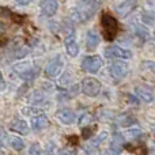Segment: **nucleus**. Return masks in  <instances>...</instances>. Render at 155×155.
Masks as SVG:
<instances>
[{"mask_svg": "<svg viewBox=\"0 0 155 155\" xmlns=\"http://www.w3.org/2000/svg\"><path fill=\"white\" fill-rule=\"evenodd\" d=\"M97 11L95 0H78L75 8L72 11V19L78 23L87 22L94 16Z\"/></svg>", "mask_w": 155, "mask_h": 155, "instance_id": "obj_1", "label": "nucleus"}, {"mask_svg": "<svg viewBox=\"0 0 155 155\" xmlns=\"http://www.w3.org/2000/svg\"><path fill=\"white\" fill-rule=\"evenodd\" d=\"M101 26L106 41H113L118 33V22L113 15L105 12L101 16Z\"/></svg>", "mask_w": 155, "mask_h": 155, "instance_id": "obj_2", "label": "nucleus"}, {"mask_svg": "<svg viewBox=\"0 0 155 155\" xmlns=\"http://www.w3.org/2000/svg\"><path fill=\"white\" fill-rule=\"evenodd\" d=\"M14 71H15L16 75L21 78V79H23L25 82H31V80H34L35 78L38 76V72H40V70H38L34 64L27 63V61L15 64L14 65Z\"/></svg>", "mask_w": 155, "mask_h": 155, "instance_id": "obj_3", "label": "nucleus"}, {"mask_svg": "<svg viewBox=\"0 0 155 155\" xmlns=\"http://www.w3.org/2000/svg\"><path fill=\"white\" fill-rule=\"evenodd\" d=\"M63 67H64V59H63L60 54H56L51 61L48 63L45 68V75L49 79H53V78H57L61 74Z\"/></svg>", "mask_w": 155, "mask_h": 155, "instance_id": "obj_4", "label": "nucleus"}, {"mask_svg": "<svg viewBox=\"0 0 155 155\" xmlns=\"http://www.w3.org/2000/svg\"><path fill=\"white\" fill-rule=\"evenodd\" d=\"M101 82L95 78H84L82 80V91L84 95H88V97H97L101 91Z\"/></svg>", "mask_w": 155, "mask_h": 155, "instance_id": "obj_5", "label": "nucleus"}, {"mask_svg": "<svg viewBox=\"0 0 155 155\" xmlns=\"http://www.w3.org/2000/svg\"><path fill=\"white\" fill-rule=\"evenodd\" d=\"M128 71H129V67L127 63H123V61H114L110 64L109 67V74L116 82H120L123 80L124 78L128 75Z\"/></svg>", "mask_w": 155, "mask_h": 155, "instance_id": "obj_6", "label": "nucleus"}, {"mask_svg": "<svg viewBox=\"0 0 155 155\" xmlns=\"http://www.w3.org/2000/svg\"><path fill=\"white\" fill-rule=\"evenodd\" d=\"M101 67H102V59L98 54L87 56V57H84L82 61V68L90 74H97Z\"/></svg>", "mask_w": 155, "mask_h": 155, "instance_id": "obj_7", "label": "nucleus"}, {"mask_svg": "<svg viewBox=\"0 0 155 155\" xmlns=\"http://www.w3.org/2000/svg\"><path fill=\"white\" fill-rule=\"evenodd\" d=\"M105 56L109 59H120V60H127L132 57V52L129 49L121 48L118 45H112L105 51Z\"/></svg>", "mask_w": 155, "mask_h": 155, "instance_id": "obj_8", "label": "nucleus"}, {"mask_svg": "<svg viewBox=\"0 0 155 155\" xmlns=\"http://www.w3.org/2000/svg\"><path fill=\"white\" fill-rule=\"evenodd\" d=\"M136 5H137V0H124L123 3H120L116 7V12H117V15L120 18H127L136 8Z\"/></svg>", "mask_w": 155, "mask_h": 155, "instance_id": "obj_9", "label": "nucleus"}, {"mask_svg": "<svg viewBox=\"0 0 155 155\" xmlns=\"http://www.w3.org/2000/svg\"><path fill=\"white\" fill-rule=\"evenodd\" d=\"M106 137H107L106 132H102V134H99L97 137H94L93 142H90L84 147V151L87 153V155H97V154H98L99 147H101V144L105 142V139H106Z\"/></svg>", "mask_w": 155, "mask_h": 155, "instance_id": "obj_10", "label": "nucleus"}, {"mask_svg": "<svg viewBox=\"0 0 155 155\" xmlns=\"http://www.w3.org/2000/svg\"><path fill=\"white\" fill-rule=\"evenodd\" d=\"M64 45H65V49H67L68 54H70L71 57L78 56V53H79V46H78L76 35H75V31H74V30H71L70 34H67L65 41H64Z\"/></svg>", "mask_w": 155, "mask_h": 155, "instance_id": "obj_11", "label": "nucleus"}, {"mask_svg": "<svg viewBox=\"0 0 155 155\" xmlns=\"http://www.w3.org/2000/svg\"><path fill=\"white\" fill-rule=\"evenodd\" d=\"M40 8L42 15L48 16H53L57 12V8H59V2L57 0H41L40 2Z\"/></svg>", "mask_w": 155, "mask_h": 155, "instance_id": "obj_12", "label": "nucleus"}, {"mask_svg": "<svg viewBox=\"0 0 155 155\" xmlns=\"http://www.w3.org/2000/svg\"><path fill=\"white\" fill-rule=\"evenodd\" d=\"M124 143H125V137H124L123 134L113 135V139H112V142H110V147H109L110 155H120Z\"/></svg>", "mask_w": 155, "mask_h": 155, "instance_id": "obj_13", "label": "nucleus"}, {"mask_svg": "<svg viewBox=\"0 0 155 155\" xmlns=\"http://www.w3.org/2000/svg\"><path fill=\"white\" fill-rule=\"evenodd\" d=\"M10 129L12 132H16L19 135H27L30 131L29 128V124L23 120V118H19V117H15L10 124Z\"/></svg>", "mask_w": 155, "mask_h": 155, "instance_id": "obj_14", "label": "nucleus"}, {"mask_svg": "<svg viewBox=\"0 0 155 155\" xmlns=\"http://www.w3.org/2000/svg\"><path fill=\"white\" fill-rule=\"evenodd\" d=\"M56 117H57V120L61 124H64V125H71V124H74L76 121V114L70 109L59 110V112L56 113Z\"/></svg>", "mask_w": 155, "mask_h": 155, "instance_id": "obj_15", "label": "nucleus"}, {"mask_svg": "<svg viewBox=\"0 0 155 155\" xmlns=\"http://www.w3.org/2000/svg\"><path fill=\"white\" fill-rule=\"evenodd\" d=\"M48 125H49V120L46 117V114H44V113H40V114L34 116L31 118V128L34 131H42V129L48 128Z\"/></svg>", "mask_w": 155, "mask_h": 155, "instance_id": "obj_16", "label": "nucleus"}, {"mask_svg": "<svg viewBox=\"0 0 155 155\" xmlns=\"http://www.w3.org/2000/svg\"><path fill=\"white\" fill-rule=\"evenodd\" d=\"M135 93H136L137 98L142 99L143 102H147L148 104V102L154 101V93L150 87H147V86H139V87H136Z\"/></svg>", "mask_w": 155, "mask_h": 155, "instance_id": "obj_17", "label": "nucleus"}, {"mask_svg": "<svg viewBox=\"0 0 155 155\" xmlns=\"http://www.w3.org/2000/svg\"><path fill=\"white\" fill-rule=\"evenodd\" d=\"M86 45H87V49H90V51H94V49L99 45V35L97 34L94 30H88L87 31Z\"/></svg>", "mask_w": 155, "mask_h": 155, "instance_id": "obj_18", "label": "nucleus"}, {"mask_svg": "<svg viewBox=\"0 0 155 155\" xmlns=\"http://www.w3.org/2000/svg\"><path fill=\"white\" fill-rule=\"evenodd\" d=\"M29 102L31 105H34V106H40V105H42L44 102H45V95H44L41 91H33L31 94H30L29 97Z\"/></svg>", "mask_w": 155, "mask_h": 155, "instance_id": "obj_19", "label": "nucleus"}, {"mask_svg": "<svg viewBox=\"0 0 155 155\" xmlns=\"http://www.w3.org/2000/svg\"><path fill=\"white\" fill-rule=\"evenodd\" d=\"M7 142H8V144H10L15 151H22L25 148L23 139H21L19 136H8Z\"/></svg>", "mask_w": 155, "mask_h": 155, "instance_id": "obj_20", "label": "nucleus"}, {"mask_svg": "<svg viewBox=\"0 0 155 155\" xmlns=\"http://www.w3.org/2000/svg\"><path fill=\"white\" fill-rule=\"evenodd\" d=\"M123 135H124V137H125V140H136V139H139V137L142 136V129L129 128V129H127Z\"/></svg>", "mask_w": 155, "mask_h": 155, "instance_id": "obj_21", "label": "nucleus"}, {"mask_svg": "<svg viewBox=\"0 0 155 155\" xmlns=\"http://www.w3.org/2000/svg\"><path fill=\"white\" fill-rule=\"evenodd\" d=\"M117 123H118V125H121V127H129V125H132V124L135 123V118H132V116H121V117H118V120H117Z\"/></svg>", "mask_w": 155, "mask_h": 155, "instance_id": "obj_22", "label": "nucleus"}, {"mask_svg": "<svg viewBox=\"0 0 155 155\" xmlns=\"http://www.w3.org/2000/svg\"><path fill=\"white\" fill-rule=\"evenodd\" d=\"M142 21L147 25H153L155 21V14L153 11H144V12L142 14Z\"/></svg>", "mask_w": 155, "mask_h": 155, "instance_id": "obj_23", "label": "nucleus"}, {"mask_svg": "<svg viewBox=\"0 0 155 155\" xmlns=\"http://www.w3.org/2000/svg\"><path fill=\"white\" fill-rule=\"evenodd\" d=\"M29 155H41V147L37 143L31 144V147H30V150H29Z\"/></svg>", "mask_w": 155, "mask_h": 155, "instance_id": "obj_24", "label": "nucleus"}, {"mask_svg": "<svg viewBox=\"0 0 155 155\" xmlns=\"http://www.w3.org/2000/svg\"><path fill=\"white\" fill-rule=\"evenodd\" d=\"M91 120V116L90 114H88V113H86V114H83L82 116V117H80V121H79V124H80V125H86V124H87L88 123V121H90Z\"/></svg>", "mask_w": 155, "mask_h": 155, "instance_id": "obj_25", "label": "nucleus"}, {"mask_svg": "<svg viewBox=\"0 0 155 155\" xmlns=\"http://www.w3.org/2000/svg\"><path fill=\"white\" fill-rule=\"evenodd\" d=\"M144 67L147 68L148 71H151V72L155 74V63H153V61H144Z\"/></svg>", "mask_w": 155, "mask_h": 155, "instance_id": "obj_26", "label": "nucleus"}, {"mask_svg": "<svg viewBox=\"0 0 155 155\" xmlns=\"http://www.w3.org/2000/svg\"><path fill=\"white\" fill-rule=\"evenodd\" d=\"M7 139H8V137L5 136V134H4V132H3V131H0V148H2L3 146L5 144V142H7Z\"/></svg>", "mask_w": 155, "mask_h": 155, "instance_id": "obj_27", "label": "nucleus"}, {"mask_svg": "<svg viewBox=\"0 0 155 155\" xmlns=\"http://www.w3.org/2000/svg\"><path fill=\"white\" fill-rule=\"evenodd\" d=\"M4 88H5V82H4V78H3L2 71H0V91L4 90Z\"/></svg>", "mask_w": 155, "mask_h": 155, "instance_id": "obj_28", "label": "nucleus"}, {"mask_svg": "<svg viewBox=\"0 0 155 155\" xmlns=\"http://www.w3.org/2000/svg\"><path fill=\"white\" fill-rule=\"evenodd\" d=\"M15 2L18 3V4H21V5H27L29 3H31L33 0H15Z\"/></svg>", "mask_w": 155, "mask_h": 155, "instance_id": "obj_29", "label": "nucleus"}, {"mask_svg": "<svg viewBox=\"0 0 155 155\" xmlns=\"http://www.w3.org/2000/svg\"><path fill=\"white\" fill-rule=\"evenodd\" d=\"M59 155H72V154L70 151H61V153H59Z\"/></svg>", "mask_w": 155, "mask_h": 155, "instance_id": "obj_30", "label": "nucleus"}, {"mask_svg": "<svg viewBox=\"0 0 155 155\" xmlns=\"http://www.w3.org/2000/svg\"><path fill=\"white\" fill-rule=\"evenodd\" d=\"M151 132H153V135L155 136V123H154V124H151Z\"/></svg>", "mask_w": 155, "mask_h": 155, "instance_id": "obj_31", "label": "nucleus"}, {"mask_svg": "<svg viewBox=\"0 0 155 155\" xmlns=\"http://www.w3.org/2000/svg\"><path fill=\"white\" fill-rule=\"evenodd\" d=\"M3 30H4V26H3V23L0 22V33H3Z\"/></svg>", "mask_w": 155, "mask_h": 155, "instance_id": "obj_32", "label": "nucleus"}]
</instances>
